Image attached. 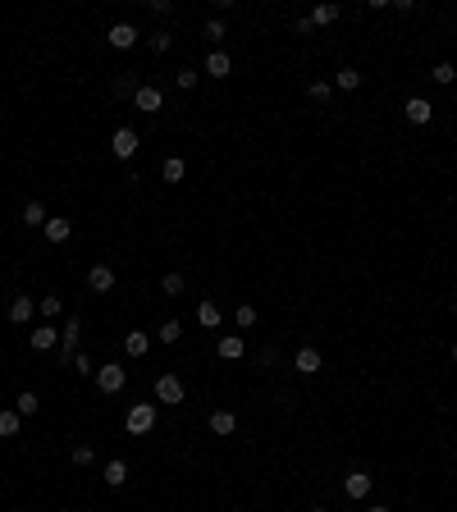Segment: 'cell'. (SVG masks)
I'll return each mask as SVG.
<instances>
[{
	"mask_svg": "<svg viewBox=\"0 0 457 512\" xmlns=\"http://www.w3.org/2000/svg\"><path fill=\"white\" fill-rule=\"evenodd\" d=\"M110 151L119 156V160H133V156H138V133H133V129H115V138H110Z\"/></svg>",
	"mask_w": 457,
	"mask_h": 512,
	"instance_id": "cell-6",
	"label": "cell"
},
{
	"mask_svg": "<svg viewBox=\"0 0 457 512\" xmlns=\"http://www.w3.org/2000/svg\"><path fill=\"white\" fill-rule=\"evenodd\" d=\"M19 220L28 224V229H46V220H51V215H46V206H42V201H28Z\"/></svg>",
	"mask_w": 457,
	"mask_h": 512,
	"instance_id": "cell-18",
	"label": "cell"
},
{
	"mask_svg": "<svg viewBox=\"0 0 457 512\" xmlns=\"http://www.w3.org/2000/svg\"><path fill=\"white\" fill-rule=\"evenodd\" d=\"M78 329H83L78 316H69L65 329H60V361H69V366H74V357H78Z\"/></svg>",
	"mask_w": 457,
	"mask_h": 512,
	"instance_id": "cell-3",
	"label": "cell"
},
{
	"mask_svg": "<svg viewBox=\"0 0 457 512\" xmlns=\"http://www.w3.org/2000/svg\"><path fill=\"white\" fill-rule=\"evenodd\" d=\"M160 293L165 297H178V293H183V274H165V279H160Z\"/></svg>",
	"mask_w": 457,
	"mask_h": 512,
	"instance_id": "cell-31",
	"label": "cell"
},
{
	"mask_svg": "<svg viewBox=\"0 0 457 512\" xmlns=\"http://www.w3.org/2000/svg\"><path fill=\"white\" fill-rule=\"evenodd\" d=\"M69 458H74L78 467H92V462H97V448H92V444H78L74 453H69Z\"/></svg>",
	"mask_w": 457,
	"mask_h": 512,
	"instance_id": "cell-32",
	"label": "cell"
},
{
	"mask_svg": "<svg viewBox=\"0 0 457 512\" xmlns=\"http://www.w3.org/2000/svg\"><path fill=\"white\" fill-rule=\"evenodd\" d=\"M147 46H151L156 55H165L169 46H174V37H169V33H151V37H147Z\"/></svg>",
	"mask_w": 457,
	"mask_h": 512,
	"instance_id": "cell-35",
	"label": "cell"
},
{
	"mask_svg": "<svg viewBox=\"0 0 457 512\" xmlns=\"http://www.w3.org/2000/svg\"><path fill=\"white\" fill-rule=\"evenodd\" d=\"M138 28H133V23H115V28H110V33H106V42L110 46H115V51H133V46H138Z\"/></svg>",
	"mask_w": 457,
	"mask_h": 512,
	"instance_id": "cell-5",
	"label": "cell"
},
{
	"mask_svg": "<svg viewBox=\"0 0 457 512\" xmlns=\"http://www.w3.org/2000/svg\"><path fill=\"white\" fill-rule=\"evenodd\" d=\"M69 238H74L69 220H46V242H69Z\"/></svg>",
	"mask_w": 457,
	"mask_h": 512,
	"instance_id": "cell-19",
	"label": "cell"
},
{
	"mask_svg": "<svg viewBox=\"0 0 457 512\" xmlns=\"http://www.w3.org/2000/svg\"><path fill=\"white\" fill-rule=\"evenodd\" d=\"M430 78H435L439 88H448V83H453V78H457V69H453V65H448V60H444V65H435V69H430Z\"/></svg>",
	"mask_w": 457,
	"mask_h": 512,
	"instance_id": "cell-30",
	"label": "cell"
},
{
	"mask_svg": "<svg viewBox=\"0 0 457 512\" xmlns=\"http://www.w3.org/2000/svg\"><path fill=\"white\" fill-rule=\"evenodd\" d=\"M128 384V371H124L119 361H110V366H97V389L101 393H119Z\"/></svg>",
	"mask_w": 457,
	"mask_h": 512,
	"instance_id": "cell-2",
	"label": "cell"
},
{
	"mask_svg": "<svg viewBox=\"0 0 457 512\" xmlns=\"http://www.w3.org/2000/svg\"><path fill=\"white\" fill-rule=\"evenodd\" d=\"M407 119H412V124H430V119H435V106H430V101H425V97H407Z\"/></svg>",
	"mask_w": 457,
	"mask_h": 512,
	"instance_id": "cell-11",
	"label": "cell"
},
{
	"mask_svg": "<svg viewBox=\"0 0 457 512\" xmlns=\"http://www.w3.org/2000/svg\"><path fill=\"white\" fill-rule=\"evenodd\" d=\"M74 371H78V375H92L97 366H92V357H88V352H78V357H74Z\"/></svg>",
	"mask_w": 457,
	"mask_h": 512,
	"instance_id": "cell-38",
	"label": "cell"
},
{
	"mask_svg": "<svg viewBox=\"0 0 457 512\" xmlns=\"http://www.w3.org/2000/svg\"><path fill=\"white\" fill-rule=\"evenodd\" d=\"M293 366H297V371H302V375H316L320 366H325V361H320V352H316V348H297Z\"/></svg>",
	"mask_w": 457,
	"mask_h": 512,
	"instance_id": "cell-14",
	"label": "cell"
},
{
	"mask_svg": "<svg viewBox=\"0 0 457 512\" xmlns=\"http://www.w3.org/2000/svg\"><path fill=\"white\" fill-rule=\"evenodd\" d=\"M215 352H219L224 361H242V352H247V348H242V338H238V334H224V338L215 343Z\"/></svg>",
	"mask_w": 457,
	"mask_h": 512,
	"instance_id": "cell-15",
	"label": "cell"
},
{
	"mask_svg": "<svg viewBox=\"0 0 457 512\" xmlns=\"http://www.w3.org/2000/svg\"><path fill=\"white\" fill-rule=\"evenodd\" d=\"M147 348H151V334H142V329L124 334V352H128V357H147Z\"/></svg>",
	"mask_w": 457,
	"mask_h": 512,
	"instance_id": "cell-16",
	"label": "cell"
},
{
	"mask_svg": "<svg viewBox=\"0 0 457 512\" xmlns=\"http://www.w3.org/2000/svg\"><path fill=\"white\" fill-rule=\"evenodd\" d=\"M370 485H375V476H370V471H348V476H343V490H348V499H366Z\"/></svg>",
	"mask_w": 457,
	"mask_h": 512,
	"instance_id": "cell-9",
	"label": "cell"
},
{
	"mask_svg": "<svg viewBox=\"0 0 457 512\" xmlns=\"http://www.w3.org/2000/svg\"><path fill=\"white\" fill-rule=\"evenodd\" d=\"M88 288H92V293H110V288H115V270H110V265H92V270H88Z\"/></svg>",
	"mask_w": 457,
	"mask_h": 512,
	"instance_id": "cell-12",
	"label": "cell"
},
{
	"mask_svg": "<svg viewBox=\"0 0 457 512\" xmlns=\"http://www.w3.org/2000/svg\"><path fill=\"white\" fill-rule=\"evenodd\" d=\"M183 174H188V165L178 160V156H169V160L160 165V179H165V183H183Z\"/></svg>",
	"mask_w": 457,
	"mask_h": 512,
	"instance_id": "cell-22",
	"label": "cell"
},
{
	"mask_svg": "<svg viewBox=\"0 0 457 512\" xmlns=\"http://www.w3.org/2000/svg\"><path fill=\"white\" fill-rule=\"evenodd\" d=\"M219 320H224V316H219V306H215V302H210V297H206V302H201V306H197V325H206V329H215V325H219Z\"/></svg>",
	"mask_w": 457,
	"mask_h": 512,
	"instance_id": "cell-24",
	"label": "cell"
},
{
	"mask_svg": "<svg viewBox=\"0 0 457 512\" xmlns=\"http://www.w3.org/2000/svg\"><path fill=\"white\" fill-rule=\"evenodd\" d=\"M28 343H33L37 352H51V348H60V329H51V320H42V329H33Z\"/></svg>",
	"mask_w": 457,
	"mask_h": 512,
	"instance_id": "cell-10",
	"label": "cell"
},
{
	"mask_svg": "<svg viewBox=\"0 0 457 512\" xmlns=\"http://www.w3.org/2000/svg\"><path fill=\"white\" fill-rule=\"evenodd\" d=\"M33 316H37V302L28 293H14L10 297V325H28Z\"/></svg>",
	"mask_w": 457,
	"mask_h": 512,
	"instance_id": "cell-7",
	"label": "cell"
},
{
	"mask_svg": "<svg viewBox=\"0 0 457 512\" xmlns=\"http://www.w3.org/2000/svg\"><path fill=\"white\" fill-rule=\"evenodd\" d=\"M197 78H201V74H197V69H178V74H174L178 92H192V88H197Z\"/></svg>",
	"mask_w": 457,
	"mask_h": 512,
	"instance_id": "cell-34",
	"label": "cell"
},
{
	"mask_svg": "<svg viewBox=\"0 0 457 512\" xmlns=\"http://www.w3.org/2000/svg\"><path fill=\"white\" fill-rule=\"evenodd\" d=\"M334 19H338V5H316V14H311L316 28H325V23H334Z\"/></svg>",
	"mask_w": 457,
	"mask_h": 512,
	"instance_id": "cell-29",
	"label": "cell"
},
{
	"mask_svg": "<svg viewBox=\"0 0 457 512\" xmlns=\"http://www.w3.org/2000/svg\"><path fill=\"white\" fill-rule=\"evenodd\" d=\"M206 74H210V78H228V74H233V60H228V51H210V55H206Z\"/></svg>",
	"mask_w": 457,
	"mask_h": 512,
	"instance_id": "cell-13",
	"label": "cell"
},
{
	"mask_svg": "<svg viewBox=\"0 0 457 512\" xmlns=\"http://www.w3.org/2000/svg\"><path fill=\"white\" fill-rule=\"evenodd\" d=\"M233 325H238V329H251V325H256V306H247V302H242L238 311H233Z\"/></svg>",
	"mask_w": 457,
	"mask_h": 512,
	"instance_id": "cell-28",
	"label": "cell"
},
{
	"mask_svg": "<svg viewBox=\"0 0 457 512\" xmlns=\"http://www.w3.org/2000/svg\"><path fill=\"white\" fill-rule=\"evenodd\" d=\"M366 512H389V508H380V503H375V508H366Z\"/></svg>",
	"mask_w": 457,
	"mask_h": 512,
	"instance_id": "cell-39",
	"label": "cell"
},
{
	"mask_svg": "<svg viewBox=\"0 0 457 512\" xmlns=\"http://www.w3.org/2000/svg\"><path fill=\"white\" fill-rule=\"evenodd\" d=\"M124 425H128V435H151L156 430V403H133Z\"/></svg>",
	"mask_w": 457,
	"mask_h": 512,
	"instance_id": "cell-1",
	"label": "cell"
},
{
	"mask_svg": "<svg viewBox=\"0 0 457 512\" xmlns=\"http://www.w3.org/2000/svg\"><path fill=\"white\" fill-rule=\"evenodd\" d=\"M453 361H457V343H453Z\"/></svg>",
	"mask_w": 457,
	"mask_h": 512,
	"instance_id": "cell-40",
	"label": "cell"
},
{
	"mask_svg": "<svg viewBox=\"0 0 457 512\" xmlns=\"http://www.w3.org/2000/svg\"><path fill=\"white\" fill-rule=\"evenodd\" d=\"M23 430V416L14 412V407H5V412H0V439H14Z\"/></svg>",
	"mask_w": 457,
	"mask_h": 512,
	"instance_id": "cell-20",
	"label": "cell"
},
{
	"mask_svg": "<svg viewBox=\"0 0 457 512\" xmlns=\"http://www.w3.org/2000/svg\"><path fill=\"white\" fill-rule=\"evenodd\" d=\"M133 106H138L142 115H156V110H165V92L151 88V83H142V88L133 92Z\"/></svg>",
	"mask_w": 457,
	"mask_h": 512,
	"instance_id": "cell-4",
	"label": "cell"
},
{
	"mask_svg": "<svg viewBox=\"0 0 457 512\" xmlns=\"http://www.w3.org/2000/svg\"><path fill=\"white\" fill-rule=\"evenodd\" d=\"M306 97L316 101V106H325V101L334 97V88H329V83H311V88H306Z\"/></svg>",
	"mask_w": 457,
	"mask_h": 512,
	"instance_id": "cell-33",
	"label": "cell"
},
{
	"mask_svg": "<svg viewBox=\"0 0 457 512\" xmlns=\"http://www.w3.org/2000/svg\"><path fill=\"white\" fill-rule=\"evenodd\" d=\"M210 430H215V435H233V430H238V416L233 412H224V407H219V412H210Z\"/></svg>",
	"mask_w": 457,
	"mask_h": 512,
	"instance_id": "cell-17",
	"label": "cell"
},
{
	"mask_svg": "<svg viewBox=\"0 0 457 512\" xmlns=\"http://www.w3.org/2000/svg\"><path fill=\"white\" fill-rule=\"evenodd\" d=\"M156 398H160V403H183V380H178V375H160V380H156Z\"/></svg>",
	"mask_w": 457,
	"mask_h": 512,
	"instance_id": "cell-8",
	"label": "cell"
},
{
	"mask_svg": "<svg viewBox=\"0 0 457 512\" xmlns=\"http://www.w3.org/2000/svg\"><path fill=\"white\" fill-rule=\"evenodd\" d=\"M37 311H42V320H55L60 311H65V297H60V293H46L42 302H37Z\"/></svg>",
	"mask_w": 457,
	"mask_h": 512,
	"instance_id": "cell-26",
	"label": "cell"
},
{
	"mask_svg": "<svg viewBox=\"0 0 457 512\" xmlns=\"http://www.w3.org/2000/svg\"><path fill=\"white\" fill-rule=\"evenodd\" d=\"M206 42H215V51H219V42H224V19H210L206 23Z\"/></svg>",
	"mask_w": 457,
	"mask_h": 512,
	"instance_id": "cell-36",
	"label": "cell"
},
{
	"mask_svg": "<svg viewBox=\"0 0 457 512\" xmlns=\"http://www.w3.org/2000/svg\"><path fill=\"white\" fill-rule=\"evenodd\" d=\"M37 407H42V398H37L33 389H23L19 398H14V412H19V416H37Z\"/></svg>",
	"mask_w": 457,
	"mask_h": 512,
	"instance_id": "cell-25",
	"label": "cell"
},
{
	"mask_svg": "<svg viewBox=\"0 0 457 512\" xmlns=\"http://www.w3.org/2000/svg\"><path fill=\"white\" fill-rule=\"evenodd\" d=\"M334 83H338V92H357V88H361V69L343 65V69H338V78H334Z\"/></svg>",
	"mask_w": 457,
	"mask_h": 512,
	"instance_id": "cell-23",
	"label": "cell"
},
{
	"mask_svg": "<svg viewBox=\"0 0 457 512\" xmlns=\"http://www.w3.org/2000/svg\"><path fill=\"white\" fill-rule=\"evenodd\" d=\"M156 338H160V343H178V338H183V325H178V320H165V325L156 329Z\"/></svg>",
	"mask_w": 457,
	"mask_h": 512,
	"instance_id": "cell-27",
	"label": "cell"
},
{
	"mask_svg": "<svg viewBox=\"0 0 457 512\" xmlns=\"http://www.w3.org/2000/svg\"><path fill=\"white\" fill-rule=\"evenodd\" d=\"M101 476H106V485H115V490H119L124 480H128V462H124V458L106 462V471H101Z\"/></svg>",
	"mask_w": 457,
	"mask_h": 512,
	"instance_id": "cell-21",
	"label": "cell"
},
{
	"mask_svg": "<svg viewBox=\"0 0 457 512\" xmlns=\"http://www.w3.org/2000/svg\"><path fill=\"white\" fill-rule=\"evenodd\" d=\"M311 512H325V508H311Z\"/></svg>",
	"mask_w": 457,
	"mask_h": 512,
	"instance_id": "cell-41",
	"label": "cell"
},
{
	"mask_svg": "<svg viewBox=\"0 0 457 512\" xmlns=\"http://www.w3.org/2000/svg\"><path fill=\"white\" fill-rule=\"evenodd\" d=\"M115 92H119V97H133V92H138V83H133L128 74H119V78H115Z\"/></svg>",
	"mask_w": 457,
	"mask_h": 512,
	"instance_id": "cell-37",
	"label": "cell"
}]
</instances>
